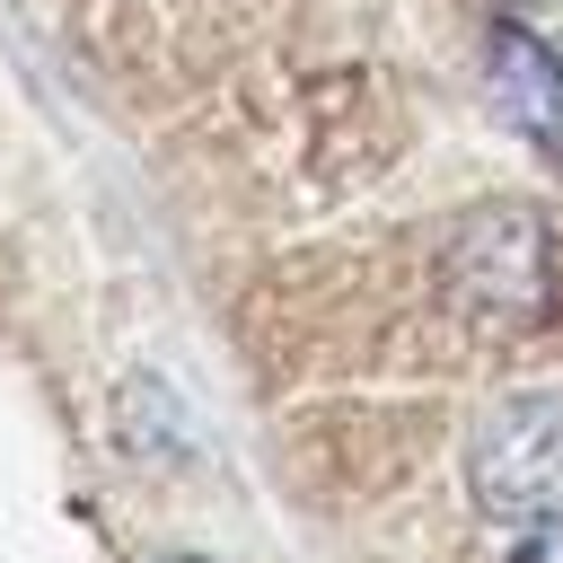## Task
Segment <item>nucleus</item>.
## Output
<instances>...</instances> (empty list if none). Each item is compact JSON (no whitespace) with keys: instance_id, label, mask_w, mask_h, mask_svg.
Segmentation results:
<instances>
[{"instance_id":"5","label":"nucleus","mask_w":563,"mask_h":563,"mask_svg":"<svg viewBox=\"0 0 563 563\" xmlns=\"http://www.w3.org/2000/svg\"><path fill=\"white\" fill-rule=\"evenodd\" d=\"M167 563H202V554H167Z\"/></svg>"},{"instance_id":"1","label":"nucleus","mask_w":563,"mask_h":563,"mask_svg":"<svg viewBox=\"0 0 563 563\" xmlns=\"http://www.w3.org/2000/svg\"><path fill=\"white\" fill-rule=\"evenodd\" d=\"M440 299L466 334H537L554 317V220L537 202H484L440 246Z\"/></svg>"},{"instance_id":"4","label":"nucleus","mask_w":563,"mask_h":563,"mask_svg":"<svg viewBox=\"0 0 563 563\" xmlns=\"http://www.w3.org/2000/svg\"><path fill=\"white\" fill-rule=\"evenodd\" d=\"M510 563H563V519H554V528H537V537H528Z\"/></svg>"},{"instance_id":"3","label":"nucleus","mask_w":563,"mask_h":563,"mask_svg":"<svg viewBox=\"0 0 563 563\" xmlns=\"http://www.w3.org/2000/svg\"><path fill=\"white\" fill-rule=\"evenodd\" d=\"M484 88L501 106V123L537 150V158H563V53L519 26V18H493L484 35Z\"/></svg>"},{"instance_id":"2","label":"nucleus","mask_w":563,"mask_h":563,"mask_svg":"<svg viewBox=\"0 0 563 563\" xmlns=\"http://www.w3.org/2000/svg\"><path fill=\"white\" fill-rule=\"evenodd\" d=\"M466 493L501 528H554L563 519V387H519L475 422Z\"/></svg>"}]
</instances>
